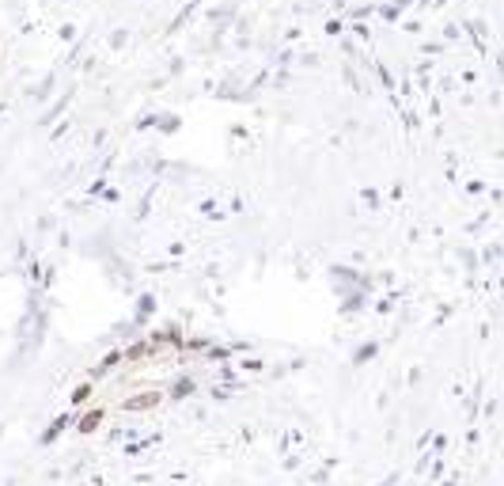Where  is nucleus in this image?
Segmentation results:
<instances>
[{
    "mask_svg": "<svg viewBox=\"0 0 504 486\" xmlns=\"http://www.w3.org/2000/svg\"><path fill=\"white\" fill-rule=\"evenodd\" d=\"M156 403H159V395H137V399L125 403V410H144V407H156Z\"/></svg>",
    "mask_w": 504,
    "mask_h": 486,
    "instance_id": "obj_1",
    "label": "nucleus"
},
{
    "mask_svg": "<svg viewBox=\"0 0 504 486\" xmlns=\"http://www.w3.org/2000/svg\"><path fill=\"white\" fill-rule=\"evenodd\" d=\"M87 395H92V384H84V387H76V395H72V399H76V403H80V399H87Z\"/></svg>",
    "mask_w": 504,
    "mask_h": 486,
    "instance_id": "obj_3",
    "label": "nucleus"
},
{
    "mask_svg": "<svg viewBox=\"0 0 504 486\" xmlns=\"http://www.w3.org/2000/svg\"><path fill=\"white\" fill-rule=\"evenodd\" d=\"M99 422H103V414H99V410H95V414H87L84 422H80V429H84V433H87V429H95Z\"/></svg>",
    "mask_w": 504,
    "mask_h": 486,
    "instance_id": "obj_2",
    "label": "nucleus"
}]
</instances>
